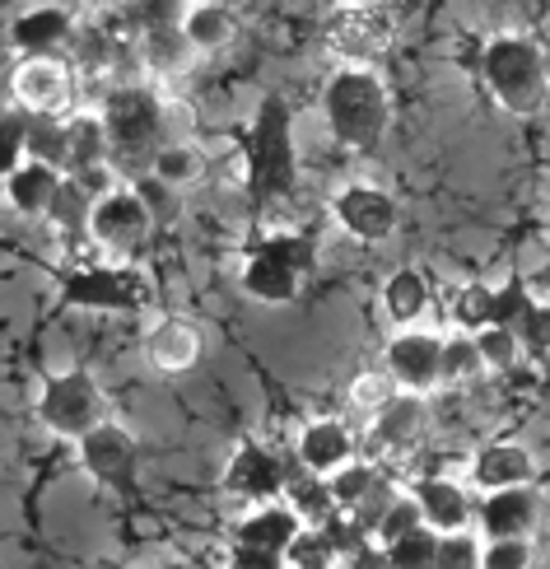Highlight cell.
<instances>
[{"instance_id":"6da1fadb","label":"cell","mask_w":550,"mask_h":569,"mask_svg":"<svg viewBox=\"0 0 550 569\" xmlns=\"http://www.w3.org/2000/svg\"><path fill=\"white\" fill-rule=\"evenodd\" d=\"M322 108H327V127L331 136L350 150H369L382 140L392 122V99H388V84H382L369 66H341L337 76L327 80L322 93Z\"/></svg>"},{"instance_id":"7a4b0ae2","label":"cell","mask_w":550,"mask_h":569,"mask_svg":"<svg viewBox=\"0 0 550 569\" xmlns=\"http://www.w3.org/2000/svg\"><path fill=\"white\" fill-rule=\"evenodd\" d=\"M481 76H486V89L494 93V103L513 112V117H532L546 108V93H550V66H546V52L522 38V33H504L486 47L481 57Z\"/></svg>"},{"instance_id":"3957f363","label":"cell","mask_w":550,"mask_h":569,"mask_svg":"<svg viewBox=\"0 0 550 569\" xmlns=\"http://www.w3.org/2000/svg\"><path fill=\"white\" fill-rule=\"evenodd\" d=\"M38 420L52 435L80 443L89 430H99V425L108 420V397L99 388V378L84 373V369H70V373L47 378V388L38 397Z\"/></svg>"},{"instance_id":"277c9868","label":"cell","mask_w":550,"mask_h":569,"mask_svg":"<svg viewBox=\"0 0 550 569\" xmlns=\"http://www.w3.org/2000/svg\"><path fill=\"white\" fill-rule=\"evenodd\" d=\"M103 127L112 136V159L117 163H140V159H154V150L163 146L159 127H163V108L150 89L140 84H122L108 93L103 103Z\"/></svg>"},{"instance_id":"5b68a950","label":"cell","mask_w":550,"mask_h":569,"mask_svg":"<svg viewBox=\"0 0 550 569\" xmlns=\"http://www.w3.org/2000/svg\"><path fill=\"white\" fill-rule=\"evenodd\" d=\"M313 271V243L294 239V233H276L267 239L243 267V290L261 303H290L299 284Z\"/></svg>"},{"instance_id":"8992f818","label":"cell","mask_w":550,"mask_h":569,"mask_svg":"<svg viewBox=\"0 0 550 569\" xmlns=\"http://www.w3.org/2000/svg\"><path fill=\"white\" fill-rule=\"evenodd\" d=\"M429 439V407L424 397L406 392L392 397L378 416H369V430H364V458L378 467H406Z\"/></svg>"},{"instance_id":"52a82bcc","label":"cell","mask_w":550,"mask_h":569,"mask_svg":"<svg viewBox=\"0 0 550 569\" xmlns=\"http://www.w3.org/2000/svg\"><path fill=\"white\" fill-rule=\"evenodd\" d=\"M154 233V216L140 192L131 187H112L93 201V216H89V243L93 248H108L117 257H136L140 248L150 243Z\"/></svg>"},{"instance_id":"ba28073f","label":"cell","mask_w":550,"mask_h":569,"mask_svg":"<svg viewBox=\"0 0 550 569\" xmlns=\"http://www.w3.org/2000/svg\"><path fill=\"white\" fill-rule=\"evenodd\" d=\"M397 23L382 6H341L327 19V52L341 66H369L392 47Z\"/></svg>"},{"instance_id":"9c48e42d","label":"cell","mask_w":550,"mask_h":569,"mask_svg":"<svg viewBox=\"0 0 550 569\" xmlns=\"http://www.w3.org/2000/svg\"><path fill=\"white\" fill-rule=\"evenodd\" d=\"M248 163H252V192L257 197H276L290 187L294 146H290V112L280 103H261L257 127L248 136Z\"/></svg>"},{"instance_id":"30bf717a","label":"cell","mask_w":550,"mask_h":569,"mask_svg":"<svg viewBox=\"0 0 550 569\" xmlns=\"http://www.w3.org/2000/svg\"><path fill=\"white\" fill-rule=\"evenodd\" d=\"M10 93L23 112L33 117H61L76 103V66L61 57H23L10 76Z\"/></svg>"},{"instance_id":"8fae6325","label":"cell","mask_w":550,"mask_h":569,"mask_svg":"<svg viewBox=\"0 0 550 569\" xmlns=\"http://www.w3.org/2000/svg\"><path fill=\"white\" fill-rule=\"evenodd\" d=\"M382 369L397 378L401 392H434L443 388V337L434 331H397L382 350Z\"/></svg>"},{"instance_id":"7c38bea8","label":"cell","mask_w":550,"mask_h":569,"mask_svg":"<svg viewBox=\"0 0 550 569\" xmlns=\"http://www.w3.org/2000/svg\"><path fill=\"white\" fill-rule=\"evenodd\" d=\"M224 490L248 505H276V500H284V490H290V471H284V462L271 448L243 443L224 467Z\"/></svg>"},{"instance_id":"4fadbf2b","label":"cell","mask_w":550,"mask_h":569,"mask_svg":"<svg viewBox=\"0 0 550 569\" xmlns=\"http://www.w3.org/2000/svg\"><path fill=\"white\" fill-rule=\"evenodd\" d=\"M331 216L360 243H382L397 233V201L382 192V187H364V182L346 187V192L331 201Z\"/></svg>"},{"instance_id":"5bb4252c","label":"cell","mask_w":550,"mask_h":569,"mask_svg":"<svg viewBox=\"0 0 550 569\" xmlns=\"http://www.w3.org/2000/svg\"><path fill=\"white\" fill-rule=\"evenodd\" d=\"M80 467H84L99 486L122 490V486H131V477H136V439L122 430V425L103 420L99 430H89V435L80 439Z\"/></svg>"},{"instance_id":"9a60e30c","label":"cell","mask_w":550,"mask_h":569,"mask_svg":"<svg viewBox=\"0 0 550 569\" xmlns=\"http://www.w3.org/2000/svg\"><path fill=\"white\" fill-rule=\"evenodd\" d=\"M541 523V495L532 486H513V490H490L481 505V528L486 541H532Z\"/></svg>"},{"instance_id":"2e32d148","label":"cell","mask_w":550,"mask_h":569,"mask_svg":"<svg viewBox=\"0 0 550 569\" xmlns=\"http://www.w3.org/2000/svg\"><path fill=\"white\" fill-rule=\"evenodd\" d=\"M66 303H80V308H140V280L131 271H117V267H84L66 280L61 290Z\"/></svg>"},{"instance_id":"e0dca14e","label":"cell","mask_w":550,"mask_h":569,"mask_svg":"<svg viewBox=\"0 0 550 569\" xmlns=\"http://www.w3.org/2000/svg\"><path fill=\"white\" fill-rule=\"evenodd\" d=\"M360 458V439H354L350 425L341 420H313L303 425L299 435V462L308 471H318V477H337L341 467H350Z\"/></svg>"},{"instance_id":"ac0fdd59","label":"cell","mask_w":550,"mask_h":569,"mask_svg":"<svg viewBox=\"0 0 550 569\" xmlns=\"http://www.w3.org/2000/svg\"><path fill=\"white\" fill-rule=\"evenodd\" d=\"M146 360L154 373H187V369H197L201 360V331L191 327L187 318H163L159 327H150V337H146Z\"/></svg>"},{"instance_id":"d6986e66","label":"cell","mask_w":550,"mask_h":569,"mask_svg":"<svg viewBox=\"0 0 550 569\" xmlns=\"http://www.w3.org/2000/svg\"><path fill=\"white\" fill-rule=\"evenodd\" d=\"M471 481L490 490H513V486H532L537 481V458L522 443H490L476 453L471 462Z\"/></svg>"},{"instance_id":"ffe728a7","label":"cell","mask_w":550,"mask_h":569,"mask_svg":"<svg viewBox=\"0 0 550 569\" xmlns=\"http://www.w3.org/2000/svg\"><path fill=\"white\" fill-rule=\"evenodd\" d=\"M10 38L23 57H57L61 47L76 38V19H70L61 6H38V10H23L14 19Z\"/></svg>"},{"instance_id":"44dd1931","label":"cell","mask_w":550,"mask_h":569,"mask_svg":"<svg viewBox=\"0 0 550 569\" xmlns=\"http://www.w3.org/2000/svg\"><path fill=\"white\" fill-rule=\"evenodd\" d=\"M411 495L424 509V523L434 532H467L471 523V495L452 481V477H420Z\"/></svg>"},{"instance_id":"7402d4cb","label":"cell","mask_w":550,"mask_h":569,"mask_svg":"<svg viewBox=\"0 0 550 569\" xmlns=\"http://www.w3.org/2000/svg\"><path fill=\"white\" fill-rule=\"evenodd\" d=\"M61 182H66V173L52 169V163L23 159L14 173H6V197H10V206L19 210V216L38 220V216H47V210H52V201H57V192H61Z\"/></svg>"},{"instance_id":"603a6c76","label":"cell","mask_w":550,"mask_h":569,"mask_svg":"<svg viewBox=\"0 0 550 569\" xmlns=\"http://www.w3.org/2000/svg\"><path fill=\"white\" fill-rule=\"evenodd\" d=\"M136 57L154 76H182L197 57V47L182 33V23H150V29L136 33Z\"/></svg>"},{"instance_id":"cb8c5ba5","label":"cell","mask_w":550,"mask_h":569,"mask_svg":"<svg viewBox=\"0 0 550 569\" xmlns=\"http://www.w3.org/2000/svg\"><path fill=\"white\" fill-rule=\"evenodd\" d=\"M308 523L303 518L284 505V500H276V505H261L257 513H248L243 523H238V541L243 547H267V551H290L294 547V537L303 532Z\"/></svg>"},{"instance_id":"d4e9b609","label":"cell","mask_w":550,"mask_h":569,"mask_svg":"<svg viewBox=\"0 0 550 569\" xmlns=\"http://www.w3.org/2000/svg\"><path fill=\"white\" fill-rule=\"evenodd\" d=\"M70 66H76V76L93 80V76H112L117 66H122L127 57V42L117 38L108 23H84V29H76V38H70Z\"/></svg>"},{"instance_id":"484cf974","label":"cell","mask_w":550,"mask_h":569,"mask_svg":"<svg viewBox=\"0 0 550 569\" xmlns=\"http://www.w3.org/2000/svg\"><path fill=\"white\" fill-rule=\"evenodd\" d=\"M182 33L191 38L201 57L224 52V47L238 38V14L224 6V0H191V10L182 14Z\"/></svg>"},{"instance_id":"4316f807","label":"cell","mask_w":550,"mask_h":569,"mask_svg":"<svg viewBox=\"0 0 550 569\" xmlns=\"http://www.w3.org/2000/svg\"><path fill=\"white\" fill-rule=\"evenodd\" d=\"M150 173L163 187H197L206 178V150L191 140H163L150 159Z\"/></svg>"},{"instance_id":"83f0119b","label":"cell","mask_w":550,"mask_h":569,"mask_svg":"<svg viewBox=\"0 0 550 569\" xmlns=\"http://www.w3.org/2000/svg\"><path fill=\"white\" fill-rule=\"evenodd\" d=\"M284 505H290L308 528H327L331 518L341 513L337 495H331V481L318 477V471H308V477H290V490H284Z\"/></svg>"},{"instance_id":"f1b7e54d","label":"cell","mask_w":550,"mask_h":569,"mask_svg":"<svg viewBox=\"0 0 550 569\" xmlns=\"http://www.w3.org/2000/svg\"><path fill=\"white\" fill-rule=\"evenodd\" d=\"M382 308H388L392 322H416L429 308V284L420 271H392L382 284Z\"/></svg>"},{"instance_id":"f546056e","label":"cell","mask_w":550,"mask_h":569,"mask_svg":"<svg viewBox=\"0 0 550 569\" xmlns=\"http://www.w3.org/2000/svg\"><path fill=\"white\" fill-rule=\"evenodd\" d=\"M93 201H99V197H93L80 178H66L61 192H57V201H52V210H47V220H52L57 233H84V239H89Z\"/></svg>"},{"instance_id":"4dcf8cb0","label":"cell","mask_w":550,"mask_h":569,"mask_svg":"<svg viewBox=\"0 0 550 569\" xmlns=\"http://www.w3.org/2000/svg\"><path fill=\"white\" fill-rule=\"evenodd\" d=\"M481 373H490V369H486V355L471 331H458V337L443 341V388H467Z\"/></svg>"},{"instance_id":"1f68e13d","label":"cell","mask_w":550,"mask_h":569,"mask_svg":"<svg viewBox=\"0 0 550 569\" xmlns=\"http://www.w3.org/2000/svg\"><path fill=\"white\" fill-rule=\"evenodd\" d=\"M439 541H443V532H434L429 523L397 537L392 547H382L388 551V569H434L439 565Z\"/></svg>"},{"instance_id":"d6a6232c","label":"cell","mask_w":550,"mask_h":569,"mask_svg":"<svg viewBox=\"0 0 550 569\" xmlns=\"http://www.w3.org/2000/svg\"><path fill=\"white\" fill-rule=\"evenodd\" d=\"M327 481H331V495H337L341 509H360L373 495V486L382 481V467L369 462V458H354L350 467H341L337 477H327Z\"/></svg>"},{"instance_id":"836d02e7","label":"cell","mask_w":550,"mask_h":569,"mask_svg":"<svg viewBox=\"0 0 550 569\" xmlns=\"http://www.w3.org/2000/svg\"><path fill=\"white\" fill-rule=\"evenodd\" d=\"M29 159H42V163H52V169L66 173L70 140H66V122H61V117H33V127H29Z\"/></svg>"},{"instance_id":"e575fe53","label":"cell","mask_w":550,"mask_h":569,"mask_svg":"<svg viewBox=\"0 0 550 569\" xmlns=\"http://www.w3.org/2000/svg\"><path fill=\"white\" fill-rule=\"evenodd\" d=\"M284 560H290V569H337L341 551H337V541L327 537V528H303L294 537V547L284 551Z\"/></svg>"},{"instance_id":"d590c367","label":"cell","mask_w":550,"mask_h":569,"mask_svg":"<svg viewBox=\"0 0 550 569\" xmlns=\"http://www.w3.org/2000/svg\"><path fill=\"white\" fill-rule=\"evenodd\" d=\"M452 322L462 331H471V337L494 327V290L490 284H462L458 299H452Z\"/></svg>"},{"instance_id":"8d00e7d4","label":"cell","mask_w":550,"mask_h":569,"mask_svg":"<svg viewBox=\"0 0 550 569\" xmlns=\"http://www.w3.org/2000/svg\"><path fill=\"white\" fill-rule=\"evenodd\" d=\"M416 528H424V509H420V500L411 490H401L397 500L388 505V513L378 518V528H373V537H378V547H392L397 537H406V532H416Z\"/></svg>"},{"instance_id":"74e56055","label":"cell","mask_w":550,"mask_h":569,"mask_svg":"<svg viewBox=\"0 0 550 569\" xmlns=\"http://www.w3.org/2000/svg\"><path fill=\"white\" fill-rule=\"evenodd\" d=\"M346 397H350V407H354V411L378 416L392 397H401V388H397V378H392L388 369H382V373H360V378L350 383V392H346Z\"/></svg>"},{"instance_id":"f35d334b","label":"cell","mask_w":550,"mask_h":569,"mask_svg":"<svg viewBox=\"0 0 550 569\" xmlns=\"http://www.w3.org/2000/svg\"><path fill=\"white\" fill-rule=\"evenodd\" d=\"M476 346H481V355H486V369H499V373L522 360V337H518V331H509V327L476 331Z\"/></svg>"},{"instance_id":"ab89813d","label":"cell","mask_w":550,"mask_h":569,"mask_svg":"<svg viewBox=\"0 0 550 569\" xmlns=\"http://www.w3.org/2000/svg\"><path fill=\"white\" fill-rule=\"evenodd\" d=\"M486 560V547L467 532H443L439 541V565L434 569H481Z\"/></svg>"},{"instance_id":"60d3db41","label":"cell","mask_w":550,"mask_h":569,"mask_svg":"<svg viewBox=\"0 0 550 569\" xmlns=\"http://www.w3.org/2000/svg\"><path fill=\"white\" fill-rule=\"evenodd\" d=\"M528 313H532V295L522 290V284H504V290H494V327L518 331Z\"/></svg>"},{"instance_id":"b9f144b4","label":"cell","mask_w":550,"mask_h":569,"mask_svg":"<svg viewBox=\"0 0 550 569\" xmlns=\"http://www.w3.org/2000/svg\"><path fill=\"white\" fill-rule=\"evenodd\" d=\"M481 569H532V541H486Z\"/></svg>"},{"instance_id":"7bdbcfd3","label":"cell","mask_w":550,"mask_h":569,"mask_svg":"<svg viewBox=\"0 0 550 569\" xmlns=\"http://www.w3.org/2000/svg\"><path fill=\"white\" fill-rule=\"evenodd\" d=\"M518 337H522V350H532V355H546L550 350V308L546 303H532V313L522 318Z\"/></svg>"},{"instance_id":"ee69618b","label":"cell","mask_w":550,"mask_h":569,"mask_svg":"<svg viewBox=\"0 0 550 569\" xmlns=\"http://www.w3.org/2000/svg\"><path fill=\"white\" fill-rule=\"evenodd\" d=\"M229 569H290V560H284L280 551H267V547H238L229 551Z\"/></svg>"},{"instance_id":"f6af8a7d","label":"cell","mask_w":550,"mask_h":569,"mask_svg":"<svg viewBox=\"0 0 550 569\" xmlns=\"http://www.w3.org/2000/svg\"><path fill=\"white\" fill-rule=\"evenodd\" d=\"M341 6H382V0H341Z\"/></svg>"},{"instance_id":"bcb514c9","label":"cell","mask_w":550,"mask_h":569,"mask_svg":"<svg viewBox=\"0 0 550 569\" xmlns=\"http://www.w3.org/2000/svg\"><path fill=\"white\" fill-rule=\"evenodd\" d=\"M154 569H187V565H178V560H163V565H154Z\"/></svg>"}]
</instances>
